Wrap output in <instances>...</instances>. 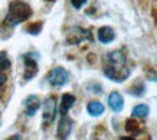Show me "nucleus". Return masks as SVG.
<instances>
[{
    "label": "nucleus",
    "instance_id": "1",
    "mask_svg": "<svg viewBox=\"0 0 157 140\" xmlns=\"http://www.w3.org/2000/svg\"><path fill=\"white\" fill-rule=\"evenodd\" d=\"M104 74L114 82H123L130 77V68L127 67V58L121 51H113L105 56Z\"/></svg>",
    "mask_w": 157,
    "mask_h": 140
},
{
    "label": "nucleus",
    "instance_id": "2",
    "mask_svg": "<svg viewBox=\"0 0 157 140\" xmlns=\"http://www.w3.org/2000/svg\"><path fill=\"white\" fill-rule=\"evenodd\" d=\"M30 16H32V9L29 7V5H26L25 2L16 0L13 3H10L9 13L6 16L5 23L7 26H16V25L28 20Z\"/></svg>",
    "mask_w": 157,
    "mask_h": 140
},
{
    "label": "nucleus",
    "instance_id": "3",
    "mask_svg": "<svg viewBox=\"0 0 157 140\" xmlns=\"http://www.w3.org/2000/svg\"><path fill=\"white\" fill-rule=\"evenodd\" d=\"M46 78H48V82L51 85H53V87H62L69 80V72H68L67 69H63L62 67H56V68H53L52 71H49Z\"/></svg>",
    "mask_w": 157,
    "mask_h": 140
},
{
    "label": "nucleus",
    "instance_id": "4",
    "mask_svg": "<svg viewBox=\"0 0 157 140\" xmlns=\"http://www.w3.org/2000/svg\"><path fill=\"white\" fill-rule=\"evenodd\" d=\"M67 41L72 45H78V44H81V42H84V41L92 42V35H91V32L88 29H82V28L76 26V28H72L69 30Z\"/></svg>",
    "mask_w": 157,
    "mask_h": 140
},
{
    "label": "nucleus",
    "instance_id": "5",
    "mask_svg": "<svg viewBox=\"0 0 157 140\" xmlns=\"http://www.w3.org/2000/svg\"><path fill=\"white\" fill-rule=\"evenodd\" d=\"M55 114H56V98L55 97H49L48 100L45 101V106H43V123H45V127L53 121Z\"/></svg>",
    "mask_w": 157,
    "mask_h": 140
},
{
    "label": "nucleus",
    "instance_id": "6",
    "mask_svg": "<svg viewBox=\"0 0 157 140\" xmlns=\"http://www.w3.org/2000/svg\"><path fill=\"white\" fill-rule=\"evenodd\" d=\"M25 65H26V72H25V80H30L35 74L38 72V64H36V55L28 53L23 56Z\"/></svg>",
    "mask_w": 157,
    "mask_h": 140
},
{
    "label": "nucleus",
    "instance_id": "7",
    "mask_svg": "<svg viewBox=\"0 0 157 140\" xmlns=\"http://www.w3.org/2000/svg\"><path fill=\"white\" fill-rule=\"evenodd\" d=\"M72 130V120L67 114H63L59 121V126H58V139L59 140H65L69 136Z\"/></svg>",
    "mask_w": 157,
    "mask_h": 140
},
{
    "label": "nucleus",
    "instance_id": "8",
    "mask_svg": "<svg viewBox=\"0 0 157 140\" xmlns=\"http://www.w3.org/2000/svg\"><path fill=\"white\" fill-rule=\"evenodd\" d=\"M108 106H109V108H111L113 111H115V113H118V111L123 110L124 100H123V97H121V94H120L118 91H114V92H111V94H109Z\"/></svg>",
    "mask_w": 157,
    "mask_h": 140
},
{
    "label": "nucleus",
    "instance_id": "9",
    "mask_svg": "<svg viewBox=\"0 0 157 140\" xmlns=\"http://www.w3.org/2000/svg\"><path fill=\"white\" fill-rule=\"evenodd\" d=\"M25 108H26V114L28 116H35L36 111L40 108V101L36 95H29L25 100Z\"/></svg>",
    "mask_w": 157,
    "mask_h": 140
},
{
    "label": "nucleus",
    "instance_id": "10",
    "mask_svg": "<svg viewBox=\"0 0 157 140\" xmlns=\"http://www.w3.org/2000/svg\"><path fill=\"white\" fill-rule=\"evenodd\" d=\"M98 39H100V42H102V44L113 42L115 39L114 30L111 29V28H108V26H102V28L98 30Z\"/></svg>",
    "mask_w": 157,
    "mask_h": 140
},
{
    "label": "nucleus",
    "instance_id": "11",
    "mask_svg": "<svg viewBox=\"0 0 157 140\" xmlns=\"http://www.w3.org/2000/svg\"><path fill=\"white\" fill-rule=\"evenodd\" d=\"M75 104V97L72 94H63L62 95V100H61V114H67L68 110L71 108L72 106Z\"/></svg>",
    "mask_w": 157,
    "mask_h": 140
},
{
    "label": "nucleus",
    "instance_id": "12",
    "mask_svg": "<svg viewBox=\"0 0 157 140\" xmlns=\"http://www.w3.org/2000/svg\"><path fill=\"white\" fill-rule=\"evenodd\" d=\"M133 117H136V119H146V117L150 114V108H148V106H146V104H138V106H136L133 108Z\"/></svg>",
    "mask_w": 157,
    "mask_h": 140
},
{
    "label": "nucleus",
    "instance_id": "13",
    "mask_svg": "<svg viewBox=\"0 0 157 140\" xmlns=\"http://www.w3.org/2000/svg\"><path fill=\"white\" fill-rule=\"evenodd\" d=\"M86 110H88V113H90L91 116L98 117L104 113V106L100 101H91L88 104V107H86Z\"/></svg>",
    "mask_w": 157,
    "mask_h": 140
},
{
    "label": "nucleus",
    "instance_id": "14",
    "mask_svg": "<svg viewBox=\"0 0 157 140\" xmlns=\"http://www.w3.org/2000/svg\"><path fill=\"white\" fill-rule=\"evenodd\" d=\"M125 129H127V131H130V133H133V134H137V133H140V127H138V123L136 120H127V123H125Z\"/></svg>",
    "mask_w": 157,
    "mask_h": 140
},
{
    "label": "nucleus",
    "instance_id": "15",
    "mask_svg": "<svg viewBox=\"0 0 157 140\" xmlns=\"http://www.w3.org/2000/svg\"><path fill=\"white\" fill-rule=\"evenodd\" d=\"M10 68V61L7 58L6 52L0 53V69H9Z\"/></svg>",
    "mask_w": 157,
    "mask_h": 140
},
{
    "label": "nucleus",
    "instance_id": "16",
    "mask_svg": "<svg viewBox=\"0 0 157 140\" xmlns=\"http://www.w3.org/2000/svg\"><path fill=\"white\" fill-rule=\"evenodd\" d=\"M30 35H38L40 30H42V23H33V25H29L28 29H26Z\"/></svg>",
    "mask_w": 157,
    "mask_h": 140
},
{
    "label": "nucleus",
    "instance_id": "17",
    "mask_svg": "<svg viewBox=\"0 0 157 140\" xmlns=\"http://www.w3.org/2000/svg\"><path fill=\"white\" fill-rule=\"evenodd\" d=\"M131 94L133 95H136V97H140V95H143L144 94V85L143 84H138V85H136V87H133L131 88Z\"/></svg>",
    "mask_w": 157,
    "mask_h": 140
},
{
    "label": "nucleus",
    "instance_id": "18",
    "mask_svg": "<svg viewBox=\"0 0 157 140\" xmlns=\"http://www.w3.org/2000/svg\"><path fill=\"white\" fill-rule=\"evenodd\" d=\"M71 3L75 9H81L82 6L86 3V0H71Z\"/></svg>",
    "mask_w": 157,
    "mask_h": 140
},
{
    "label": "nucleus",
    "instance_id": "19",
    "mask_svg": "<svg viewBox=\"0 0 157 140\" xmlns=\"http://www.w3.org/2000/svg\"><path fill=\"white\" fill-rule=\"evenodd\" d=\"M6 80H7V77H6L5 74H3L2 71H0V87H2V85H3V84L6 82Z\"/></svg>",
    "mask_w": 157,
    "mask_h": 140
},
{
    "label": "nucleus",
    "instance_id": "20",
    "mask_svg": "<svg viewBox=\"0 0 157 140\" xmlns=\"http://www.w3.org/2000/svg\"><path fill=\"white\" fill-rule=\"evenodd\" d=\"M120 140H136L134 137H130V136H124V137H120Z\"/></svg>",
    "mask_w": 157,
    "mask_h": 140
},
{
    "label": "nucleus",
    "instance_id": "21",
    "mask_svg": "<svg viewBox=\"0 0 157 140\" xmlns=\"http://www.w3.org/2000/svg\"><path fill=\"white\" fill-rule=\"evenodd\" d=\"M9 140H20V137L19 136H13V137H10Z\"/></svg>",
    "mask_w": 157,
    "mask_h": 140
},
{
    "label": "nucleus",
    "instance_id": "22",
    "mask_svg": "<svg viewBox=\"0 0 157 140\" xmlns=\"http://www.w3.org/2000/svg\"><path fill=\"white\" fill-rule=\"evenodd\" d=\"M48 2H53V0H48Z\"/></svg>",
    "mask_w": 157,
    "mask_h": 140
},
{
    "label": "nucleus",
    "instance_id": "23",
    "mask_svg": "<svg viewBox=\"0 0 157 140\" xmlns=\"http://www.w3.org/2000/svg\"><path fill=\"white\" fill-rule=\"evenodd\" d=\"M156 81H157V75H156Z\"/></svg>",
    "mask_w": 157,
    "mask_h": 140
}]
</instances>
